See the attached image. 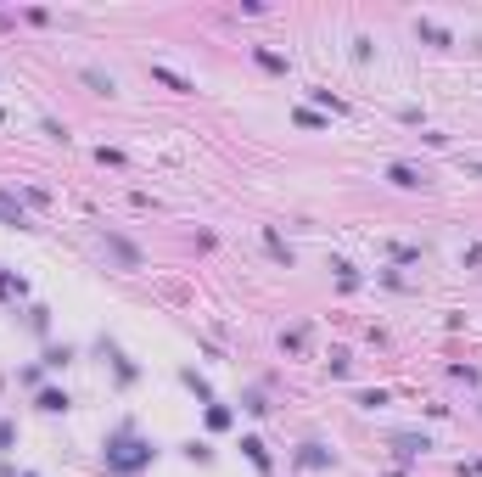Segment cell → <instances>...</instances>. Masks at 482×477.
<instances>
[{
	"mask_svg": "<svg viewBox=\"0 0 482 477\" xmlns=\"http://www.w3.org/2000/svg\"><path fill=\"white\" fill-rule=\"evenodd\" d=\"M23 477H34V472H23Z\"/></svg>",
	"mask_w": 482,
	"mask_h": 477,
	"instance_id": "obj_23",
	"label": "cell"
},
{
	"mask_svg": "<svg viewBox=\"0 0 482 477\" xmlns=\"http://www.w3.org/2000/svg\"><path fill=\"white\" fill-rule=\"evenodd\" d=\"M264 247H269V258H275V264H286V270H292V247L275 236V231H264Z\"/></svg>",
	"mask_w": 482,
	"mask_h": 477,
	"instance_id": "obj_10",
	"label": "cell"
},
{
	"mask_svg": "<svg viewBox=\"0 0 482 477\" xmlns=\"http://www.w3.org/2000/svg\"><path fill=\"white\" fill-rule=\"evenodd\" d=\"M208 427H213V432H225V427H230V404H219V398H213V404H208Z\"/></svg>",
	"mask_w": 482,
	"mask_h": 477,
	"instance_id": "obj_14",
	"label": "cell"
},
{
	"mask_svg": "<svg viewBox=\"0 0 482 477\" xmlns=\"http://www.w3.org/2000/svg\"><path fill=\"white\" fill-rule=\"evenodd\" d=\"M387 180H393L399 191H426V174H421L415 163H387Z\"/></svg>",
	"mask_w": 482,
	"mask_h": 477,
	"instance_id": "obj_4",
	"label": "cell"
},
{
	"mask_svg": "<svg viewBox=\"0 0 482 477\" xmlns=\"http://www.w3.org/2000/svg\"><path fill=\"white\" fill-rule=\"evenodd\" d=\"M101 461H107V472H112V477H135V472H146V466L158 461V444H152V438H141V427H135V421H124V427H112V432H107Z\"/></svg>",
	"mask_w": 482,
	"mask_h": 477,
	"instance_id": "obj_1",
	"label": "cell"
},
{
	"mask_svg": "<svg viewBox=\"0 0 482 477\" xmlns=\"http://www.w3.org/2000/svg\"><path fill=\"white\" fill-rule=\"evenodd\" d=\"M101 247L112 253V264H118V270H141V247H135V241H124L118 231H101Z\"/></svg>",
	"mask_w": 482,
	"mask_h": 477,
	"instance_id": "obj_2",
	"label": "cell"
},
{
	"mask_svg": "<svg viewBox=\"0 0 482 477\" xmlns=\"http://www.w3.org/2000/svg\"><path fill=\"white\" fill-rule=\"evenodd\" d=\"M34 404H40L45 415H68V410H74V398L62 393V388H40V398H34Z\"/></svg>",
	"mask_w": 482,
	"mask_h": 477,
	"instance_id": "obj_5",
	"label": "cell"
},
{
	"mask_svg": "<svg viewBox=\"0 0 482 477\" xmlns=\"http://www.w3.org/2000/svg\"><path fill=\"white\" fill-rule=\"evenodd\" d=\"M415 34H421V40H432V45H454V40H449V28H437L432 17H415Z\"/></svg>",
	"mask_w": 482,
	"mask_h": 477,
	"instance_id": "obj_8",
	"label": "cell"
},
{
	"mask_svg": "<svg viewBox=\"0 0 482 477\" xmlns=\"http://www.w3.org/2000/svg\"><path fill=\"white\" fill-rule=\"evenodd\" d=\"M303 343H309V331H303V326H292V331L281 337V348H286V354H303Z\"/></svg>",
	"mask_w": 482,
	"mask_h": 477,
	"instance_id": "obj_16",
	"label": "cell"
},
{
	"mask_svg": "<svg viewBox=\"0 0 482 477\" xmlns=\"http://www.w3.org/2000/svg\"><path fill=\"white\" fill-rule=\"evenodd\" d=\"M331 377H348V348H331Z\"/></svg>",
	"mask_w": 482,
	"mask_h": 477,
	"instance_id": "obj_20",
	"label": "cell"
},
{
	"mask_svg": "<svg viewBox=\"0 0 482 477\" xmlns=\"http://www.w3.org/2000/svg\"><path fill=\"white\" fill-rule=\"evenodd\" d=\"M292 466H303V472H325V466H336V455L325 449V444H298V455H292Z\"/></svg>",
	"mask_w": 482,
	"mask_h": 477,
	"instance_id": "obj_3",
	"label": "cell"
},
{
	"mask_svg": "<svg viewBox=\"0 0 482 477\" xmlns=\"http://www.w3.org/2000/svg\"><path fill=\"white\" fill-rule=\"evenodd\" d=\"M252 57H258V68H269V74H286V57H281V51H264V45H258Z\"/></svg>",
	"mask_w": 482,
	"mask_h": 477,
	"instance_id": "obj_12",
	"label": "cell"
},
{
	"mask_svg": "<svg viewBox=\"0 0 482 477\" xmlns=\"http://www.w3.org/2000/svg\"><path fill=\"white\" fill-rule=\"evenodd\" d=\"M421 449H432V444H426L421 432H399V438H393V455H399V461H415Z\"/></svg>",
	"mask_w": 482,
	"mask_h": 477,
	"instance_id": "obj_6",
	"label": "cell"
},
{
	"mask_svg": "<svg viewBox=\"0 0 482 477\" xmlns=\"http://www.w3.org/2000/svg\"><path fill=\"white\" fill-rule=\"evenodd\" d=\"M180 382H185V388H191L196 398H208V404H213V388H208V382H202L196 371H180Z\"/></svg>",
	"mask_w": 482,
	"mask_h": 477,
	"instance_id": "obj_15",
	"label": "cell"
},
{
	"mask_svg": "<svg viewBox=\"0 0 482 477\" xmlns=\"http://www.w3.org/2000/svg\"><path fill=\"white\" fill-rule=\"evenodd\" d=\"M11 444H17V427H11V421H0V449H11Z\"/></svg>",
	"mask_w": 482,
	"mask_h": 477,
	"instance_id": "obj_21",
	"label": "cell"
},
{
	"mask_svg": "<svg viewBox=\"0 0 482 477\" xmlns=\"http://www.w3.org/2000/svg\"><path fill=\"white\" fill-rule=\"evenodd\" d=\"M84 84L95 90V96H112L118 84H112V74H101V68H84Z\"/></svg>",
	"mask_w": 482,
	"mask_h": 477,
	"instance_id": "obj_11",
	"label": "cell"
},
{
	"mask_svg": "<svg viewBox=\"0 0 482 477\" xmlns=\"http://www.w3.org/2000/svg\"><path fill=\"white\" fill-rule=\"evenodd\" d=\"M0 298H23V275H6L0 270Z\"/></svg>",
	"mask_w": 482,
	"mask_h": 477,
	"instance_id": "obj_18",
	"label": "cell"
},
{
	"mask_svg": "<svg viewBox=\"0 0 482 477\" xmlns=\"http://www.w3.org/2000/svg\"><path fill=\"white\" fill-rule=\"evenodd\" d=\"M68 360H74V348H68V343H62V348H45V365H51V371H62Z\"/></svg>",
	"mask_w": 482,
	"mask_h": 477,
	"instance_id": "obj_17",
	"label": "cell"
},
{
	"mask_svg": "<svg viewBox=\"0 0 482 477\" xmlns=\"http://www.w3.org/2000/svg\"><path fill=\"white\" fill-rule=\"evenodd\" d=\"M152 79H158V84H168V90H180V96H191V90H196L191 79H180L174 68H152Z\"/></svg>",
	"mask_w": 482,
	"mask_h": 477,
	"instance_id": "obj_9",
	"label": "cell"
},
{
	"mask_svg": "<svg viewBox=\"0 0 482 477\" xmlns=\"http://www.w3.org/2000/svg\"><path fill=\"white\" fill-rule=\"evenodd\" d=\"M331 270H336V281H342V292H353V287H359V275H353V264H348V258H331Z\"/></svg>",
	"mask_w": 482,
	"mask_h": 477,
	"instance_id": "obj_13",
	"label": "cell"
},
{
	"mask_svg": "<svg viewBox=\"0 0 482 477\" xmlns=\"http://www.w3.org/2000/svg\"><path fill=\"white\" fill-rule=\"evenodd\" d=\"M241 404H247V410H252V415H269V398H264V393H258V388H252V393H247V398H241Z\"/></svg>",
	"mask_w": 482,
	"mask_h": 477,
	"instance_id": "obj_19",
	"label": "cell"
},
{
	"mask_svg": "<svg viewBox=\"0 0 482 477\" xmlns=\"http://www.w3.org/2000/svg\"><path fill=\"white\" fill-rule=\"evenodd\" d=\"M466 174H482V163H466Z\"/></svg>",
	"mask_w": 482,
	"mask_h": 477,
	"instance_id": "obj_22",
	"label": "cell"
},
{
	"mask_svg": "<svg viewBox=\"0 0 482 477\" xmlns=\"http://www.w3.org/2000/svg\"><path fill=\"white\" fill-rule=\"evenodd\" d=\"M241 455H247V461H252L258 472L269 477V449H264V438H252V432H247V438H241Z\"/></svg>",
	"mask_w": 482,
	"mask_h": 477,
	"instance_id": "obj_7",
	"label": "cell"
}]
</instances>
